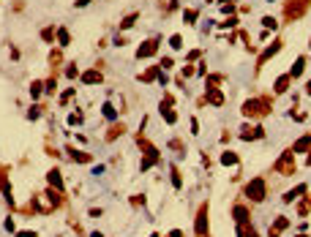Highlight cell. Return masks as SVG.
<instances>
[{"label":"cell","mask_w":311,"mask_h":237,"mask_svg":"<svg viewBox=\"0 0 311 237\" xmlns=\"http://www.w3.org/2000/svg\"><path fill=\"white\" fill-rule=\"evenodd\" d=\"M104 115H107V117H115V109H112L109 104H107V106H104Z\"/></svg>","instance_id":"obj_2"},{"label":"cell","mask_w":311,"mask_h":237,"mask_svg":"<svg viewBox=\"0 0 311 237\" xmlns=\"http://www.w3.org/2000/svg\"><path fill=\"white\" fill-rule=\"evenodd\" d=\"M85 82H98V74H85Z\"/></svg>","instance_id":"obj_3"},{"label":"cell","mask_w":311,"mask_h":237,"mask_svg":"<svg viewBox=\"0 0 311 237\" xmlns=\"http://www.w3.org/2000/svg\"><path fill=\"white\" fill-rule=\"evenodd\" d=\"M221 161H224V164H227V166H232V164H235V161H238V158H235V156H232V153H227V156H224V158H221Z\"/></svg>","instance_id":"obj_1"}]
</instances>
